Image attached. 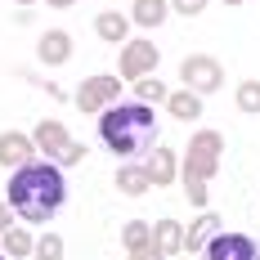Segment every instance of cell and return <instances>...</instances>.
<instances>
[{
	"instance_id": "cell-22",
	"label": "cell",
	"mask_w": 260,
	"mask_h": 260,
	"mask_svg": "<svg viewBox=\"0 0 260 260\" xmlns=\"http://www.w3.org/2000/svg\"><path fill=\"white\" fill-rule=\"evenodd\" d=\"M31 256H36V260H63V238H58V234H41Z\"/></svg>"
},
{
	"instance_id": "cell-6",
	"label": "cell",
	"mask_w": 260,
	"mask_h": 260,
	"mask_svg": "<svg viewBox=\"0 0 260 260\" xmlns=\"http://www.w3.org/2000/svg\"><path fill=\"white\" fill-rule=\"evenodd\" d=\"M157 58H161V50L153 41H126L121 58H117V77H126V81L148 77V72H157Z\"/></svg>"
},
{
	"instance_id": "cell-7",
	"label": "cell",
	"mask_w": 260,
	"mask_h": 260,
	"mask_svg": "<svg viewBox=\"0 0 260 260\" xmlns=\"http://www.w3.org/2000/svg\"><path fill=\"white\" fill-rule=\"evenodd\" d=\"M202 256L207 260H260V247L247 234H224V229H220Z\"/></svg>"
},
{
	"instance_id": "cell-30",
	"label": "cell",
	"mask_w": 260,
	"mask_h": 260,
	"mask_svg": "<svg viewBox=\"0 0 260 260\" xmlns=\"http://www.w3.org/2000/svg\"><path fill=\"white\" fill-rule=\"evenodd\" d=\"M18 5H36V0H18Z\"/></svg>"
},
{
	"instance_id": "cell-23",
	"label": "cell",
	"mask_w": 260,
	"mask_h": 260,
	"mask_svg": "<svg viewBox=\"0 0 260 260\" xmlns=\"http://www.w3.org/2000/svg\"><path fill=\"white\" fill-rule=\"evenodd\" d=\"M180 180H184V198H188L193 207L207 211V198H211V193H207V180H198V175H180Z\"/></svg>"
},
{
	"instance_id": "cell-31",
	"label": "cell",
	"mask_w": 260,
	"mask_h": 260,
	"mask_svg": "<svg viewBox=\"0 0 260 260\" xmlns=\"http://www.w3.org/2000/svg\"><path fill=\"white\" fill-rule=\"evenodd\" d=\"M0 260H14V256H0Z\"/></svg>"
},
{
	"instance_id": "cell-1",
	"label": "cell",
	"mask_w": 260,
	"mask_h": 260,
	"mask_svg": "<svg viewBox=\"0 0 260 260\" xmlns=\"http://www.w3.org/2000/svg\"><path fill=\"white\" fill-rule=\"evenodd\" d=\"M9 207L18 211V220L27 224H45L54 220L63 202H68V184H63V171L54 161H27L9 175V188H5Z\"/></svg>"
},
{
	"instance_id": "cell-3",
	"label": "cell",
	"mask_w": 260,
	"mask_h": 260,
	"mask_svg": "<svg viewBox=\"0 0 260 260\" xmlns=\"http://www.w3.org/2000/svg\"><path fill=\"white\" fill-rule=\"evenodd\" d=\"M220 157H224V135L215 130H193L188 139V157H184L180 175H198V180H211L220 171Z\"/></svg>"
},
{
	"instance_id": "cell-19",
	"label": "cell",
	"mask_w": 260,
	"mask_h": 260,
	"mask_svg": "<svg viewBox=\"0 0 260 260\" xmlns=\"http://www.w3.org/2000/svg\"><path fill=\"white\" fill-rule=\"evenodd\" d=\"M36 251V238L27 234V229H9L5 234V256H14V260H27Z\"/></svg>"
},
{
	"instance_id": "cell-14",
	"label": "cell",
	"mask_w": 260,
	"mask_h": 260,
	"mask_svg": "<svg viewBox=\"0 0 260 260\" xmlns=\"http://www.w3.org/2000/svg\"><path fill=\"white\" fill-rule=\"evenodd\" d=\"M220 234V215H215V211H202V215H198V220H193V224H188V238H184V251H188V256H193V251H207L211 247V238Z\"/></svg>"
},
{
	"instance_id": "cell-8",
	"label": "cell",
	"mask_w": 260,
	"mask_h": 260,
	"mask_svg": "<svg viewBox=\"0 0 260 260\" xmlns=\"http://www.w3.org/2000/svg\"><path fill=\"white\" fill-rule=\"evenodd\" d=\"M36 153H41L36 139L23 135V130H5V135H0V166H14V171H18L27 161H36Z\"/></svg>"
},
{
	"instance_id": "cell-20",
	"label": "cell",
	"mask_w": 260,
	"mask_h": 260,
	"mask_svg": "<svg viewBox=\"0 0 260 260\" xmlns=\"http://www.w3.org/2000/svg\"><path fill=\"white\" fill-rule=\"evenodd\" d=\"M121 242H126V251L148 247V242H153V224H148V220H130L126 229H121Z\"/></svg>"
},
{
	"instance_id": "cell-9",
	"label": "cell",
	"mask_w": 260,
	"mask_h": 260,
	"mask_svg": "<svg viewBox=\"0 0 260 260\" xmlns=\"http://www.w3.org/2000/svg\"><path fill=\"white\" fill-rule=\"evenodd\" d=\"M144 166H148V175H153V188H171V184L180 180L184 157L175 153V148H153V157H148Z\"/></svg>"
},
{
	"instance_id": "cell-17",
	"label": "cell",
	"mask_w": 260,
	"mask_h": 260,
	"mask_svg": "<svg viewBox=\"0 0 260 260\" xmlns=\"http://www.w3.org/2000/svg\"><path fill=\"white\" fill-rule=\"evenodd\" d=\"M166 14H175L171 0H135V5H130V18H135L139 27H161Z\"/></svg>"
},
{
	"instance_id": "cell-15",
	"label": "cell",
	"mask_w": 260,
	"mask_h": 260,
	"mask_svg": "<svg viewBox=\"0 0 260 260\" xmlns=\"http://www.w3.org/2000/svg\"><path fill=\"white\" fill-rule=\"evenodd\" d=\"M166 112H171L175 121H202V94H198V90H188V85H180V90H171Z\"/></svg>"
},
{
	"instance_id": "cell-10",
	"label": "cell",
	"mask_w": 260,
	"mask_h": 260,
	"mask_svg": "<svg viewBox=\"0 0 260 260\" xmlns=\"http://www.w3.org/2000/svg\"><path fill=\"white\" fill-rule=\"evenodd\" d=\"M31 139H36V148H41V157H54V161H58V157L68 153V144H72V139H68V130H63V121H41V126L31 130Z\"/></svg>"
},
{
	"instance_id": "cell-27",
	"label": "cell",
	"mask_w": 260,
	"mask_h": 260,
	"mask_svg": "<svg viewBox=\"0 0 260 260\" xmlns=\"http://www.w3.org/2000/svg\"><path fill=\"white\" fill-rule=\"evenodd\" d=\"M14 215H18V211L9 207V198H0V234H9V229H14Z\"/></svg>"
},
{
	"instance_id": "cell-12",
	"label": "cell",
	"mask_w": 260,
	"mask_h": 260,
	"mask_svg": "<svg viewBox=\"0 0 260 260\" xmlns=\"http://www.w3.org/2000/svg\"><path fill=\"white\" fill-rule=\"evenodd\" d=\"M117 193H126V198H144L148 188H153V175H148V166H139V161H126V166H117Z\"/></svg>"
},
{
	"instance_id": "cell-28",
	"label": "cell",
	"mask_w": 260,
	"mask_h": 260,
	"mask_svg": "<svg viewBox=\"0 0 260 260\" xmlns=\"http://www.w3.org/2000/svg\"><path fill=\"white\" fill-rule=\"evenodd\" d=\"M45 5H54V9H72L77 0H45Z\"/></svg>"
},
{
	"instance_id": "cell-21",
	"label": "cell",
	"mask_w": 260,
	"mask_h": 260,
	"mask_svg": "<svg viewBox=\"0 0 260 260\" xmlns=\"http://www.w3.org/2000/svg\"><path fill=\"white\" fill-rule=\"evenodd\" d=\"M238 112H260V81H242L238 85Z\"/></svg>"
},
{
	"instance_id": "cell-4",
	"label": "cell",
	"mask_w": 260,
	"mask_h": 260,
	"mask_svg": "<svg viewBox=\"0 0 260 260\" xmlns=\"http://www.w3.org/2000/svg\"><path fill=\"white\" fill-rule=\"evenodd\" d=\"M180 81L188 90H198V94H215L224 85V63L215 54H188L180 63Z\"/></svg>"
},
{
	"instance_id": "cell-24",
	"label": "cell",
	"mask_w": 260,
	"mask_h": 260,
	"mask_svg": "<svg viewBox=\"0 0 260 260\" xmlns=\"http://www.w3.org/2000/svg\"><path fill=\"white\" fill-rule=\"evenodd\" d=\"M85 157H90V148H85V144H77V139H72V144H68V153L58 157V166H81V161H85Z\"/></svg>"
},
{
	"instance_id": "cell-26",
	"label": "cell",
	"mask_w": 260,
	"mask_h": 260,
	"mask_svg": "<svg viewBox=\"0 0 260 260\" xmlns=\"http://www.w3.org/2000/svg\"><path fill=\"white\" fill-rule=\"evenodd\" d=\"M130 260H166V251H161L157 242H148V247H139V251H130Z\"/></svg>"
},
{
	"instance_id": "cell-5",
	"label": "cell",
	"mask_w": 260,
	"mask_h": 260,
	"mask_svg": "<svg viewBox=\"0 0 260 260\" xmlns=\"http://www.w3.org/2000/svg\"><path fill=\"white\" fill-rule=\"evenodd\" d=\"M121 81H126V77H112V72H99V77L81 81L77 108H81V112H104V108H112V104H117V94H121Z\"/></svg>"
},
{
	"instance_id": "cell-18",
	"label": "cell",
	"mask_w": 260,
	"mask_h": 260,
	"mask_svg": "<svg viewBox=\"0 0 260 260\" xmlns=\"http://www.w3.org/2000/svg\"><path fill=\"white\" fill-rule=\"evenodd\" d=\"M130 90H135V99H139V104H166V99H171V90H166L153 72H148V77H139V81H130Z\"/></svg>"
},
{
	"instance_id": "cell-29",
	"label": "cell",
	"mask_w": 260,
	"mask_h": 260,
	"mask_svg": "<svg viewBox=\"0 0 260 260\" xmlns=\"http://www.w3.org/2000/svg\"><path fill=\"white\" fill-rule=\"evenodd\" d=\"M224 5H247V0H224Z\"/></svg>"
},
{
	"instance_id": "cell-25",
	"label": "cell",
	"mask_w": 260,
	"mask_h": 260,
	"mask_svg": "<svg viewBox=\"0 0 260 260\" xmlns=\"http://www.w3.org/2000/svg\"><path fill=\"white\" fill-rule=\"evenodd\" d=\"M171 9L184 14V18H193V14H202V9H207V0H171Z\"/></svg>"
},
{
	"instance_id": "cell-13",
	"label": "cell",
	"mask_w": 260,
	"mask_h": 260,
	"mask_svg": "<svg viewBox=\"0 0 260 260\" xmlns=\"http://www.w3.org/2000/svg\"><path fill=\"white\" fill-rule=\"evenodd\" d=\"M130 14H117V9H104L99 18H94V31H99V41H108V45H126L130 41Z\"/></svg>"
},
{
	"instance_id": "cell-16",
	"label": "cell",
	"mask_w": 260,
	"mask_h": 260,
	"mask_svg": "<svg viewBox=\"0 0 260 260\" xmlns=\"http://www.w3.org/2000/svg\"><path fill=\"white\" fill-rule=\"evenodd\" d=\"M184 238H188V234H184L180 220H157V224H153V242L166 251V256H180V251H184Z\"/></svg>"
},
{
	"instance_id": "cell-2",
	"label": "cell",
	"mask_w": 260,
	"mask_h": 260,
	"mask_svg": "<svg viewBox=\"0 0 260 260\" xmlns=\"http://www.w3.org/2000/svg\"><path fill=\"white\" fill-rule=\"evenodd\" d=\"M99 139L117 157H144L157 148V117L153 104H112L99 112Z\"/></svg>"
},
{
	"instance_id": "cell-11",
	"label": "cell",
	"mask_w": 260,
	"mask_h": 260,
	"mask_svg": "<svg viewBox=\"0 0 260 260\" xmlns=\"http://www.w3.org/2000/svg\"><path fill=\"white\" fill-rule=\"evenodd\" d=\"M36 54H41V63H45V68H63V63L72 58V36L54 27V31H45V36L36 41Z\"/></svg>"
}]
</instances>
